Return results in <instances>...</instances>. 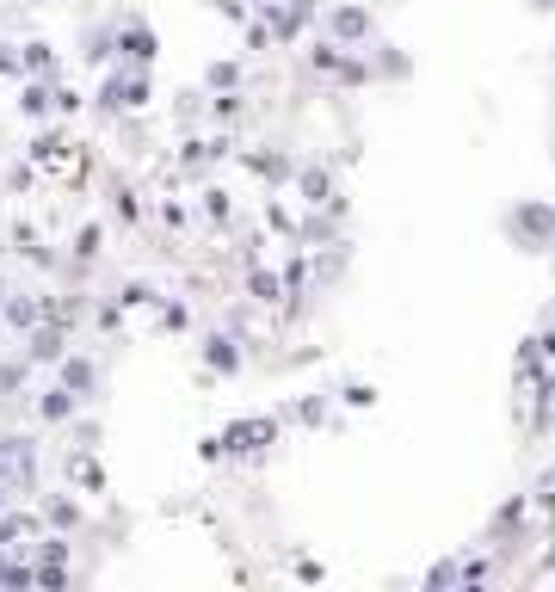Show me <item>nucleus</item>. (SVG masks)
Masks as SVG:
<instances>
[{"instance_id":"obj_9","label":"nucleus","mask_w":555,"mask_h":592,"mask_svg":"<svg viewBox=\"0 0 555 592\" xmlns=\"http://www.w3.org/2000/svg\"><path fill=\"white\" fill-rule=\"evenodd\" d=\"M235 161H241L253 179H266L272 192H284V185H290V167H296V155H284V148H235Z\"/></svg>"},{"instance_id":"obj_26","label":"nucleus","mask_w":555,"mask_h":592,"mask_svg":"<svg viewBox=\"0 0 555 592\" xmlns=\"http://www.w3.org/2000/svg\"><path fill=\"white\" fill-rule=\"evenodd\" d=\"M25 68H31V74H56V56H50V44H31Z\"/></svg>"},{"instance_id":"obj_3","label":"nucleus","mask_w":555,"mask_h":592,"mask_svg":"<svg viewBox=\"0 0 555 592\" xmlns=\"http://www.w3.org/2000/svg\"><path fill=\"white\" fill-rule=\"evenodd\" d=\"M506 241L518 247V253H555V204H543V198H518L512 210H506Z\"/></svg>"},{"instance_id":"obj_29","label":"nucleus","mask_w":555,"mask_h":592,"mask_svg":"<svg viewBox=\"0 0 555 592\" xmlns=\"http://www.w3.org/2000/svg\"><path fill=\"white\" fill-rule=\"evenodd\" d=\"M531 13H555V0H531Z\"/></svg>"},{"instance_id":"obj_12","label":"nucleus","mask_w":555,"mask_h":592,"mask_svg":"<svg viewBox=\"0 0 555 592\" xmlns=\"http://www.w3.org/2000/svg\"><path fill=\"white\" fill-rule=\"evenodd\" d=\"M364 56H370V74H377V81H414V56H407L401 44H383V37H370Z\"/></svg>"},{"instance_id":"obj_28","label":"nucleus","mask_w":555,"mask_h":592,"mask_svg":"<svg viewBox=\"0 0 555 592\" xmlns=\"http://www.w3.org/2000/svg\"><path fill=\"white\" fill-rule=\"evenodd\" d=\"M321 574H327V568L315 562V555H303V562H296V580H309V586H321Z\"/></svg>"},{"instance_id":"obj_27","label":"nucleus","mask_w":555,"mask_h":592,"mask_svg":"<svg viewBox=\"0 0 555 592\" xmlns=\"http://www.w3.org/2000/svg\"><path fill=\"white\" fill-rule=\"evenodd\" d=\"M25 111H31V118H44V111H50V87H31L25 93Z\"/></svg>"},{"instance_id":"obj_25","label":"nucleus","mask_w":555,"mask_h":592,"mask_svg":"<svg viewBox=\"0 0 555 592\" xmlns=\"http://www.w3.org/2000/svg\"><path fill=\"white\" fill-rule=\"evenodd\" d=\"M99 241H105V229H99V222H87V229L74 235V259H81V266H87V259H99Z\"/></svg>"},{"instance_id":"obj_2","label":"nucleus","mask_w":555,"mask_h":592,"mask_svg":"<svg viewBox=\"0 0 555 592\" xmlns=\"http://www.w3.org/2000/svg\"><path fill=\"white\" fill-rule=\"evenodd\" d=\"M278 438H284V420L278 414H247V420L216 432V451H222V463H259Z\"/></svg>"},{"instance_id":"obj_14","label":"nucleus","mask_w":555,"mask_h":592,"mask_svg":"<svg viewBox=\"0 0 555 592\" xmlns=\"http://www.w3.org/2000/svg\"><path fill=\"white\" fill-rule=\"evenodd\" d=\"M247 303H284L278 266H259V259H247Z\"/></svg>"},{"instance_id":"obj_13","label":"nucleus","mask_w":555,"mask_h":592,"mask_svg":"<svg viewBox=\"0 0 555 592\" xmlns=\"http://www.w3.org/2000/svg\"><path fill=\"white\" fill-rule=\"evenodd\" d=\"M278 420H284V426H327V420H333V389H315V395H303V401H284Z\"/></svg>"},{"instance_id":"obj_18","label":"nucleus","mask_w":555,"mask_h":592,"mask_svg":"<svg viewBox=\"0 0 555 592\" xmlns=\"http://www.w3.org/2000/svg\"><path fill=\"white\" fill-rule=\"evenodd\" d=\"M198 210H204V222H216V229H229V222H235V198L222 192V185H204Z\"/></svg>"},{"instance_id":"obj_20","label":"nucleus","mask_w":555,"mask_h":592,"mask_svg":"<svg viewBox=\"0 0 555 592\" xmlns=\"http://www.w3.org/2000/svg\"><path fill=\"white\" fill-rule=\"evenodd\" d=\"M241 44H247V56H266V50H278V44H272V25L259 19V13H241Z\"/></svg>"},{"instance_id":"obj_17","label":"nucleus","mask_w":555,"mask_h":592,"mask_svg":"<svg viewBox=\"0 0 555 592\" xmlns=\"http://www.w3.org/2000/svg\"><path fill=\"white\" fill-rule=\"evenodd\" d=\"M333 401H340V407H352V414H370V407H377V383H364V377H346L340 389H333Z\"/></svg>"},{"instance_id":"obj_16","label":"nucleus","mask_w":555,"mask_h":592,"mask_svg":"<svg viewBox=\"0 0 555 592\" xmlns=\"http://www.w3.org/2000/svg\"><path fill=\"white\" fill-rule=\"evenodd\" d=\"M148 315H155V333H185V327H192V309H185V296H161V303L148 309Z\"/></svg>"},{"instance_id":"obj_23","label":"nucleus","mask_w":555,"mask_h":592,"mask_svg":"<svg viewBox=\"0 0 555 592\" xmlns=\"http://www.w3.org/2000/svg\"><path fill=\"white\" fill-rule=\"evenodd\" d=\"M44 525L74 531V525H81V506H74V500H50V506H44Z\"/></svg>"},{"instance_id":"obj_11","label":"nucleus","mask_w":555,"mask_h":592,"mask_svg":"<svg viewBox=\"0 0 555 592\" xmlns=\"http://www.w3.org/2000/svg\"><path fill=\"white\" fill-rule=\"evenodd\" d=\"M56 383L74 395V401H99V389H105V377H99V364L93 358H56Z\"/></svg>"},{"instance_id":"obj_22","label":"nucleus","mask_w":555,"mask_h":592,"mask_svg":"<svg viewBox=\"0 0 555 592\" xmlns=\"http://www.w3.org/2000/svg\"><path fill=\"white\" fill-rule=\"evenodd\" d=\"M173 118H179V130H198L204 124V87H185L179 105H173Z\"/></svg>"},{"instance_id":"obj_15","label":"nucleus","mask_w":555,"mask_h":592,"mask_svg":"<svg viewBox=\"0 0 555 592\" xmlns=\"http://www.w3.org/2000/svg\"><path fill=\"white\" fill-rule=\"evenodd\" d=\"M37 414H44L50 426H68L74 414H81V401H74V395H68L62 383H50V389H44V401H37Z\"/></svg>"},{"instance_id":"obj_4","label":"nucleus","mask_w":555,"mask_h":592,"mask_svg":"<svg viewBox=\"0 0 555 592\" xmlns=\"http://www.w3.org/2000/svg\"><path fill=\"white\" fill-rule=\"evenodd\" d=\"M247 358H253V340H241V333H229V327H210L204 340H198V370H204V377H216V383L241 377Z\"/></svg>"},{"instance_id":"obj_10","label":"nucleus","mask_w":555,"mask_h":592,"mask_svg":"<svg viewBox=\"0 0 555 592\" xmlns=\"http://www.w3.org/2000/svg\"><path fill=\"white\" fill-rule=\"evenodd\" d=\"M290 192H296V204H327L333 192H340V185H333V167H321V161H296L290 167Z\"/></svg>"},{"instance_id":"obj_5","label":"nucleus","mask_w":555,"mask_h":592,"mask_svg":"<svg viewBox=\"0 0 555 592\" xmlns=\"http://www.w3.org/2000/svg\"><path fill=\"white\" fill-rule=\"evenodd\" d=\"M222 161H235V130H216V136L185 130V142H179V179H210Z\"/></svg>"},{"instance_id":"obj_6","label":"nucleus","mask_w":555,"mask_h":592,"mask_svg":"<svg viewBox=\"0 0 555 592\" xmlns=\"http://www.w3.org/2000/svg\"><path fill=\"white\" fill-rule=\"evenodd\" d=\"M315 19H321V37H333L340 50H358V44L377 37V13H370L364 0H340V7H327V13H315Z\"/></svg>"},{"instance_id":"obj_7","label":"nucleus","mask_w":555,"mask_h":592,"mask_svg":"<svg viewBox=\"0 0 555 592\" xmlns=\"http://www.w3.org/2000/svg\"><path fill=\"white\" fill-rule=\"evenodd\" d=\"M111 50H118V62L124 68H155V56H161V37H155V25L148 19H118L111 25Z\"/></svg>"},{"instance_id":"obj_21","label":"nucleus","mask_w":555,"mask_h":592,"mask_svg":"<svg viewBox=\"0 0 555 592\" xmlns=\"http://www.w3.org/2000/svg\"><path fill=\"white\" fill-rule=\"evenodd\" d=\"M74 481H81V494H105V463L93 451H74Z\"/></svg>"},{"instance_id":"obj_8","label":"nucleus","mask_w":555,"mask_h":592,"mask_svg":"<svg viewBox=\"0 0 555 592\" xmlns=\"http://www.w3.org/2000/svg\"><path fill=\"white\" fill-rule=\"evenodd\" d=\"M525 543H531V500L512 494V500H500L494 518H488V549H525Z\"/></svg>"},{"instance_id":"obj_24","label":"nucleus","mask_w":555,"mask_h":592,"mask_svg":"<svg viewBox=\"0 0 555 592\" xmlns=\"http://www.w3.org/2000/svg\"><path fill=\"white\" fill-rule=\"evenodd\" d=\"M111 210H118L124 222H142V198L130 192V185H111Z\"/></svg>"},{"instance_id":"obj_1","label":"nucleus","mask_w":555,"mask_h":592,"mask_svg":"<svg viewBox=\"0 0 555 592\" xmlns=\"http://www.w3.org/2000/svg\"><path fill=\"white\" fill-rule=\"evenodd\" d=\"M148 99H155V68H124V62H111L105 81H99L93 111H99V118H124V111H142Z\"/></svg>"},{"instance_id":"obj_19","label":"nucleus","mask_w":555,"mask_h":592,"mask_svg":"<svg viewBox=\"0 0 555 592\" xmlns=\"http://www.w3.org/2000/svg\"><path fill=\"white\" fill-rule=\"evenodd\" d=\"M198 87H204V93H235V87H241V62H210V68L198 74Z\"/></svg>"}]
</instances>
